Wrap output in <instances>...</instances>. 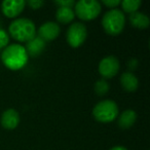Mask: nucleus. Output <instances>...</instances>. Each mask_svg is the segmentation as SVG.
I'll list each match as a JSON object with an SVG mask.
<instances>
[{
  "mask_svg": "<svg viewBox=\"0 0 150 150\" xmlns=\"http://www.w3.org/2000/svg\"><path fill=\"white\" fill-rule=\"evenodd\" d=\"M1 61L6 68L11 70H20L28 62V54L23 45L13 43L7 45L1 54Z\"/></svg>",
  "mask_w": 150,
  "mask_h": 150,
  "instance_id": "1",
  "label": "nucleus"
},
{
  "mask_svg": "<svg viewBox=\"0 0 150 150\" xmlns=\"http://www.w3.org/2000/svg\"><path fill=\"white\" fill-rule=\"evenodd\" d=\"M8 31L11 37L20 42H28L36 35L35 24L26 18L16 19L9 25Z\"/></svg>",
  "mask_w": 150,
  "mask_h": 150,
  "instance_id": "2",
  "label": "nucleus"
},
{
  "mask_svg": "<svg viewBox=\"0 0 150 150\" xmlns=\"http://www.w3.org/2000/svg\"><path fill=\"white\" fill-rule=\"evenodd\" d=\"M125 17L120 9L113 8L108 11L102 19V26L109 35H119L125 29Z\"/></svg>",
  "mask_w": 150,
  "mask_h": 150,
  "instance_id": "3",
  "label": "nucleus"
},
{
  "mask_svg": "<svg viewBox=\"0 0 150 150\" xmlns=\"http://www.w3.org/2000/svg\"><path fill=\"white\" fill-rule=\"evenodd\" d=\"M93 116L101 123L112 122L118 116V106L114 101L103 100L94 107Z\"/></svg>",
  "mask_w": 150,
  "mask_h": 150,
  "instance_id": "4",
  "label": "nucleus"
},
{
  "mask_svg": "<svg viewBox=\"0 0 150 150\" xmlns=\"http://www.w3.org/2000/svg\"><path fill=\"white\" fill-rule=\"evenodd\" d=\"M102 7L97 0H79L75 2L74 13L82 21H92L99 17Z\"/></svg>",
  "mask_w": 150,
  "mask_h": 150,
  "instance_id": "5",
  "label": "nucleus"
},
{
  "mask_svg": "<svg viewBox=\"0 0 150 150\" xmlns=\"http://www.w3.org/2000/svg\"><path fill=\"white\" fill-rule=\"evenodd\" d=\"M88 36V29L81 23H73L67 30V42L71 47H79L84 43Z\"/></svg>",
  "mask_w": 150,
  "mask_h": 150,
  "instance_id": "6",
  "label": "nucleus"
},
{
  "mask_svg": "<svg viewBox=\"0 0 150 150\" xmlns=\"http://www.w3.org/2000/svg\"><path fill=\"white\" fill-rule=\"evenodd\" d=\"M119 61L114 56H107L103 58L99 63L98 70L102 77L105 79L107 78H112L117 74L119 71Z\"/></svg>",
  "mask_w": 150,
  "mask_h": 150,
  "instance_id": "7",
  "label": "nucleus"
},
{
  "mask_svg": "<svg viewBox=\"0 0 150 150\" xmlns=\"http://www.w3.org/2000/svg\"><path fill=\"white\" fill-rule=\"evenodd\" d=\"M26 6L24 0H5L1 3V11L3 15L9 19L17 18Z\"/></svg>",
  "mask_w": 150,
  "mask_h": 150,
  "instance_id": "8",
  "label": "nucleus"
},
{
  "mask_svg": "<svg viewBox=\"0 0 150 150\" xmlns=\"http://www.w3.org/2000/svg\"><path fill=\"white\" fill-rule=\"evenodd\" d=\"M60 32L61 29L59 24L54 22H46L38 29V37L41 38L44 42L52 41L58 37Z\"/></svg>",
  "mask_w": 150,
  "mask_h": 150,
  "instance_id": "9",
  "label": "nucleus"
},
{
  "mask_svg": "<svg viewBox=\"0 0 150 150\" xmlns=\"http://www.w3.org/2000/svg\"><path fill=\"white\" fill-rule=\"evenodd\" d=\"M0 122L4 129H15L19 125L20 115L19 112L15 109H7L1 115Z\"/></svg>",
  "mask_w": 150,
  "mask_h": 150,
  "instance_id": "10",
  "label": "nucleus"
},
{
  "mask_svg": "<svg viewBox=\"0 0 150 150\" xmlns=\"http://www.w3.org/2000/svg\"><path fill=\"white\" fill-rule=\"evenodd\" d=\"M45 48V42L39 38L38 36H35L34 38H32L31 40H29L28 42H26L25 50L27 52L28 57H37L41 54Z\"/></svg>",
  "mask_w": 150,
  "mask_h": 150,
  "instance_id": "11",
  "label": "nucleus"
},
{
  "mask_svg": "<svg viewBox=\"0 0 150 150\" xmlns=\"http://www.w3.org/2000/svg\"><path fill=\"white\" fill-rule=\"evenodd\" d=\"M120 84L125 92L134 93L139 86V80L132 72H125L120 76Z\"/></svg>",
  "mask_w": 150,
  "mask_h": 150,
  "instance_id": "12",
  "label": "nucleus"
},
{
  "mask_svg": "<svg viewBox=\"0 0 150 150\" xmlns=\"http://www.w3.org/2000/svg\"><path fill=\"white\" fill-rule=\"evenodd\" d=\"M129 23L133 27L137 28V29H146L149 27L150 25V20L147 15L143 13H139L136 11L129 15Z\"/></svg>",
  "mask_w": 150,
  "mask_h": 150,
  "instance_id": "13",
  "label": "nucleus"
},
{
  "mask_svg": "<svg viewBox=\"0 0 150 150\" xmlns=\"http://www.w3.org/2000/svg\"><path fill=\"white\" fill-rule=\"evenodd\" d=\"M137 120V113L132 109L123 111L118 117V125L123 129H129L134 125Z\"/></svg>",
  "mask_w": 150,
  "mask_h": 150,
  "instance_id": "14",
  "label": "nucleus"
},
{
  "mask_svg": "<svg viewBox=\"0 0 150 150\" xmlns=\"http://www.w3.org/2000/svg\"><path fill=\"white\" fill-rule=\"evenodd\" d=\"M75 13L72 8L69 7H58L56 11V19L61 24H69L74 20Z\"/></svg>",
  "mask_w": 150,
  "mask_h": 150,
  "instance_id": "15",
  "label": "nucleus"
},
{
  "mask_svg": "<svg viewBox=\"0 0 150 150\" xmlns=\"http://www.w3.org/2000/svg\"><path fill=\"white\" fill-rule=\"evenodd\" d=\"M120 4L123 11L131 15V13L138 11L139 7L142 4V1L141 0H122L120 2Z\"/></svg>",
  "mask_w": 150,
  "mask_h": 150,
  "instance_id": "16",
  "label": "nucleus"
},
{
  "mask_svg": "<svg viewBox=\"0 0 150 150\" xmlns=\"http://www.w3.org/2000/svg\"><path fill=\"white\" fill-rule=\"evenodd\" d=\"M110 86L105 79H99L95 83V92L98 96H104L108 93Z\"/></svg>",
  "mask_w": 150,
  "mask_h": 150,
  "instance_id": "17",
  "label": "nucleus"
},
{
  "mask_svg": "<svg viewBox=\"0 0 150 150\" xmlns=\"http://www.w3.org/2000/svg\"><path fill=\"white\" fill-rule=\"evenodd\" d=\"M9 42V35L6 31L0 29V48H5Z\"/></svg>",
  "mask_w": 150,
  "mask_h": 150,
  "instance_id": "18",
  "label": "nucleus"
},
{
  "mask_svg": "<svg viewBox=\"0 0 150 150\" xmlns=\"http://www.w3.org/2000/svg\"><path fill=\"white\" fill-rule=\"evenodd\" d=\"M54 3L59 5V7H69V8H72L75 5V1L73 0H57Z\"/></svg>",
  "mask_w": 150,
  "mask_h": 150,
  "instance_id": "19",
  "label": "nucleus"
},
{
  "mask_svg": "<svg viewBox=\"0 0 150 150\" xmlns=\"http://www.w3.org/2000/svg\"><path fill=\"white\" fill-rule=\"evenodd\" d=\"M26 4H28L32 9H38L44 4V1L42 0H29L26 2Z\"/></svg>",
  "mask_w": 150,
  "mask_h": 150,
  "instance_id": "20",
  "label": "nucleus"
},
{
  "mask_svg": "<svg viewBox=\"0 0 150 150\" xmlns=\"http://www.w3.org/2000/svg\"><path fill=\"white\" fill-rule=\"evenodd\" d=\"M120 2L121 1H119V0H103L102 1L103 4H105L107 7H109V8H111V9L118 6V5L120 4Z\"/></svg>",
  "mask_w": 150,
  "mask_h": 150,
  "instance_id": "21",
  "label": "nucleus"
},
{
  "mask_svg": "<svg viewBox=\"0 0 150 150\" xmlns=\"http://www.w3.org/2000/svg\"><path fill=\"white\" fill-rule=\"evenodd\" d=\"M137 64H138V61L136 60V59H132L129 62V68L131 69V70H134V69H136V67H137Z\"/></svg>",
  "mask_w": 150,
  "mask_h": 150,
  "instance_id": "22",
  "label": "nucleus"
},
{
  "mask_svg": "<svg viewBox=\"0 0 150 150\" xmlns=\"http://www.w3.org/2000/svg\"><path fill=\"white\" fill-rule=\"evenodd\" d=\"M110 150H127V149L125 147H123V146H114Z\"/></svg>",
  "mask_w": 150,
  "mask_h": 150,
  "instance_id": "23",
  "label": "nucleus"
}]
</instances>
